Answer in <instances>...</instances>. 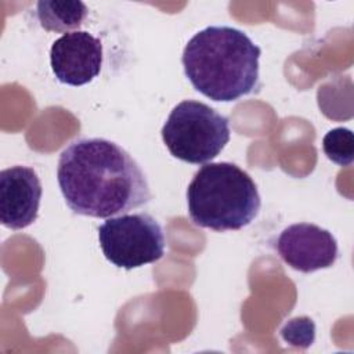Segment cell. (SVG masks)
Returning a JSON list of instances; mask_svg holds the SVG:
<instances>
[{"mask_svg": "<svg viewBox=\"0 0 354 354\" xmlns=\"http://www.w3.org/2000/svg\"><path fill=\"white\" fill-rule=\"evenodd\" d=\"M57 180L68 207L87 217L109 218L141 207L152 198L136 159L101 137L69 142L59 155Z\"/></svg>", "mask_w": 354, "mask_h": 354, "instance_id": "obj_1", "label": "cell"}, {"mask_svg": "<svg viewBox=\"0 0 354 354\" xmlns=\"http://www.w3.org/2000/svg\"><path fill=\"white\" fill-rule=\"evenodd\" d=\"M261 50L242 30L232 26H207L184 47V73L205 97L231 102L259 88Z\"/></svg>", "mask_w": 354, "mask_h": 354, "instance_id": "obj_2", "label": "cell"}, {"mask_svg": "<svg viewBox=\"0 0 354 354\" xmlns=\"http://www.w3.org/2000/svg\"><path fill=\"white\" fill-rule=\"evenodd\" d=\"M192 223L213 231H238L259 214L261 201L256 183L235 163H205L187 188Z\"/></svg>", "mask_w": 354, "mask_h": 354, "instance_id": "obj_3", "label": "cell"}, {"mask_svg": "<svg viewBox=\"0 0 354 354\" xmlns=\"http://www.w3.org/2000/svg\"><path fill=\"white\" fill-rule=\"evenodd\" d=\"M230 122L205 102L184 100L169 113L162 140L169 152L187 163L213 160L228 144Z\"/></svg>", "mask_w": 354, "mask_h": 354, "instance_id": "obj_4", "label": "cell"}, {"mask_svg": "<svg viewBox=\"0 0 354 354\" xmlns=\"http://www.w3.org/2000/svg\"><path fill=\"white\" fill-rule=\"evenodd\" d=\"M98 242L105 259L124 270L156 263L166 248L160 224L144 212L106 218L98 227Z\"/></svg>", "mask_w": 354, "mask_h": 354, "instance_id": "obj_5", "label": "cell"}, {"mask_svg": "<svg viewBox=\"0 0 354 354\" xmlns=\"http://www.w3.org/2000/svg\"><path fill=\"white\" fill-rule=\"evenodd\" d=\"M275 249L289 267L306 274L332 267L339 256L335 236L311 223H296L282 230Z\"/></svg>", "mask_w": 354, "mask_h": 354, "instance_id": "obj_6", "label": "cell"}, {"mask_svg": "<svg viewBox=\"0 0 354 354\" xmlns=\"http://www.w3.org/2000/svg\"><path fill=\"white\" fill-rule=\"evenodd\" d=\"M50 65L58 82L83 86L100 75L102 43L86 30H72L58 37L50 48Z\"/></svg>", "mask_w": 354, "mask_h": 354, "instance_id": "obj_7", "label": "cell"}, {"mask_svg": "<svg viewBox=\"0 0 354 354\" xmlns=\"http://www.w3.org/2000/svg\"><path fill=\"white\" fill-rule=\"evenodd\" d=\"M41 183L33 167L11 166L0 171V221L10 230L29 227L39 213Z\"/></svg>", "mask_w": 354, "mask_h": 354, "instance_id": "obj_8", "label": "cell"}, {"mask_svg": "<svg viewBox=\"0 0 354 354\" xmlns=\"http://www.w3.org/2000/svg\"><path fill=\"white\" fill-rule=\"evenodd\" d=\"M87 12V6L77 0H41L36 4L40 26L47 32L55 33H68L80 28Z\"/></svg>", "mask_w": 354, "mask_h": 354, "instance_id": "obj_9", "label": "cell"}, {"mask_svg": "<svg viewBox=\"0 0 354 354\" xmlns=\"http://www.w3.org/2000/svg\"><path fill=\"white\" fill-rule=\"evenodd\" d=\"M322 149L329 160L339 166H348L354 158V136L346 127L329 130L322 140Z\"/></svg>", "mask_w": 354, "mask_h": 354, "instance_id": "obj_10", "label": "cell"}, {"mask_svg": "<svg viewBox=\"0 0 354 354\" xmlns=\"http://www.w3.org/2000/svg\"><path fill=\"white\" fill-rule=\"evenodd\" d=\"M314 332H315V326H314L313 321L307 317H300V318H295L289 324H286L282 328L281 335L286 342H292V343L295 342L296 336L299 335V337L296 340V346H299L300 343H306V346H308L314 340Z\"/></svg>", "mask_w": 354, "mask_h": 354, "instance_id": "obj_11", "label": "cell"}]
</instances>
